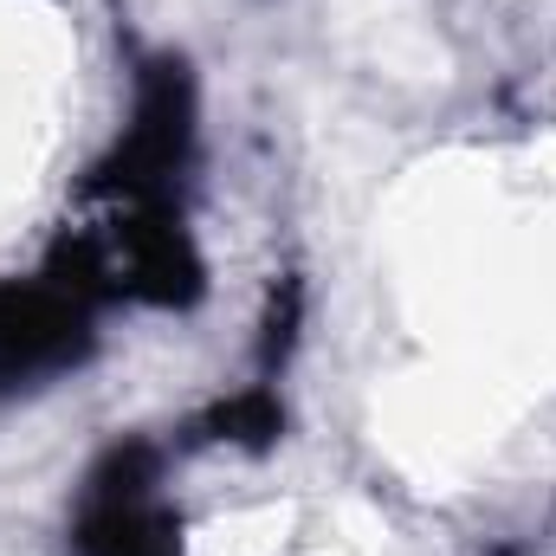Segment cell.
Masks as SVG:
<instances>
[{
    "instance_id": "1",
    "label": "cell",
    "mask_w": 556,
    "mask_h": 556,
    "mask_svg": "<svg viewBox=\"0 0 556 556\" xmlns=\"http://www.w3.org/2000/svg\"><path fill=\"white\" fill-rule=\"evenodd\" d=\"M104 525H117V538L130 531V538H142V525H149V505L142 498H124V505H104ZM142 556V551H130ZM155 556H168V551H155Z\"/></svg>"
}]
</instances>
